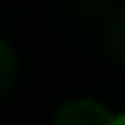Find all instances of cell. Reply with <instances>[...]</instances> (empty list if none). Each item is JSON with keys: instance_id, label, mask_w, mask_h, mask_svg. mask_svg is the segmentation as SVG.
Listing matches in <instances>:
<instances>
[{"instance_id": "cell-2", "label": "cell", "mask_w": 125, "mask_h": 125, "mask_svg": "<svg viewBox=\"0 0 125 125\" xmlns=\"http://www.w3.org/2000/svg\"><path fill=\"white\" fill-rule=\"evenodd\" d=\"M103 45L114 61L125 64V6L108 17L106 28H103Z\"/></svg>"}, {"instance_id": "cell-3", "label": "cell", "mask_w": 125, "mask_h": 125, "mask_svg": "<svg viewBox=\"0 0 125 125\" xmlns=\"http://www.w3.org/2000/svg\"><path fill=\"white\" fill-rule=\"evenodd\" d=\"M14 78H17V58H14V50L0 42V97L11 89Z\"/></svg>"}, {"instance_id": "cell-1", "label": "cell", "mask_w": 125, "mask_h": 125, "mask_svg": "<svg viewBox=\"0 0 125 125\" xmlns=\"http://www.w3.org/2000/svg\"><path fill=\"white\" fill-rule=\"evenodd\" d=\"M53 125H114V114L97 100L78 97L58 108Z\"/></svg>"}, {"instance_id": "cell-4", "label": "cell", "mask_w": 125, "mask_h": 125, "mask_svg": "<svg viewBox=\"0 0 125 125\" xmlns=\"http://www.w3.org/2000/svg\"><path fill=\"white\" fill-rule=\"evenodd\" d=\"M114 125H125V114H120V117H114Z\"/></svg>"}]
</instances>
